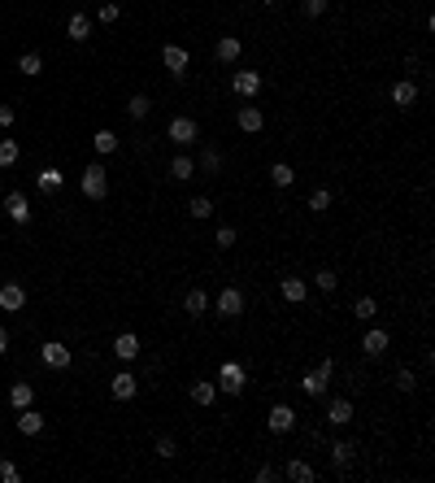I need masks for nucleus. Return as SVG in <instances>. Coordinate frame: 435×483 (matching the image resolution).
<instances>
[{
  "label": "nucleus",
  "instance_id": "f257e3e1",
  "mask_svg": "<svg viewBox=\"0 0 435 483\" xmlns=\"http://www.w3.org/2000/svg\"><path fill=\"white\" fill-rule=\"evenodd\" d=\"M78 192H83L87 201H105L109 196V170L101 166V161H92V166L78 174Z\"/></svg>",
  "mask_w": 435,
  "mask_h": 483
},
{
  "label": "nucleus",
  "instance_id": "f03ea898",
  "mask_svg": "<svg viewBox=\"0 0 435 483\" xmlns=\"http://www.w3.org/2000/svg\"><path fill=\"white\" fill-rule=\"evenodd\" d=\"M218 392H227V396H239V392H244L248 388V370L244 366H239V362H222L218 366Z\"/></svg>",
  "mask_w": 435,
  "mask_h": 483
},
{
  "label": "nucleus",
  "instance_id": "7ed1b4c3",
  "mask_svg": "<svg viewBox=\"0 0 435 483\" xmlns=\"http://www.w3.org/2000/svg\"><path fill=\"white\" fill-rule=\"evenodd\" d=\"M166 139H170V144H179V149H191V144L201 139V122H196V118H187V114H179V118L166 126Z\"/></svg>",
  "mask_w": 435,
  "mask_h": 483
},
{
  "label": "nucleus",
  "instance_id": "20e7f679",
  "mask_svg": "<svg viewBox=\"0 0 435 483\" xmlns=\"http://www.w3.org/2000/svg\"><path fill=\"white\" fill-rule=\"evenodd\" d=\"M40 362H44L48 370H66V366L74 362V348H66L61 340H44V344H40Z\"/></svg>",
  "mask_w": 435,
  "mask_h": 483
},
{
  "label": "nucleus",
  "instance_id": "39448f33",
  "mask_svg": "<svg viewBox=\"0 0 435 483\" xmlns=\"http://www.w3.org/2000/svg\"><path fill=\"white\" fill-rule=\"evenodd\" d=\"M214 310H218V318H239V314H244V292H239L235 283H227V287L218 292Z\"/></svg>",
  "mask_w": 435,
  "mask_h": 483
},
{
  "label": "nucleus",
  "instance_id": "423d86ee",
  "mask_svg": "<svg viewBox=\"0 0 435 483\" xmlns=\"http://www.w3.org/2000/svg\"><path fill=\"white\" fill-rule=\"evenodd\" d=\"M270 436H287V431L296 427V409L287 405V400H279V405H270V418H266Z\"/></svg>",
  "mask_w": 435,
  "mask_h": 483
},
{
  "label": "nucleus",
  "instance_id": "0eeeda50",
  "mask_svg": "<svg viewBox=\"0 0 435 483\" xmlns=\"http://www.w3.org/2000/svg\"><path fill=\"white\" fill-rule=\"evenodd\" d=\"M161 66H166L174 78H183V74H187V66H191L187 48H183V44H166V48H161Z\"/></svg>",
  "mask_w": 435,
  "mask_h": 483
},
{
  "label": "nucleus",
  "instance_id": "6e6552de",
  "mask_svg": "<svg viewBox=\"0 0 435 483\" xmlns=\"http://www.w3.org/2000/svg\"><path fill=\"white\" fill-rule=\"evenodd\" d=\"M352 418H357V409H352V400L348 396H335V400H327V427H348Z\"/></svg>",
  "mask_w": 435,
  "mask_h": 483
},
{
  "label": "nucleus",
  "instance_id": "1a4fd4ad",
  "mask_svg": "<svg viewBox=\"0 0 435 483\" xmlns=\"http://www.w3.org/2000/svg\"><path fill=\"white\" fill-rule=\"evenodd\" d=\"M109 396L114 400H135L139 396V379L131 375V370H118V375L109 379Z\"/></svg>",
  "mask_w": 435,
  "mask_h": 483
},
{
  "label": "nucleus",
  "instance_id": "9d476101",
  "mask_svg": "<svg viewBox=\"0 0 435 483\" xmlns=\"http://www.w3.org/2000/svg\"><path fill=\"white\" fill-rule=\"evenodd\" d=\"M231 92L244 96V101H253V96L262 92V74H257V70H235L231 74Z\"/></svg>",
  "mask_w": 435,
  "mask_h": 483
},
{
  "label": "nucleus",
  "instance_id": "9b49d317",
  "mask_svg": "<svg viewBox=\"0 0 435 483\" xmlns=\"http://www.w3.org/2000/svg\"><path fill=\"white\" fill-rule=\"evenodd\" d=\"M279 292L287 305H305V296H309V279H300V275H283L279 279Z\"/></svg>",
  "mask_w": 435,
  "mask_h": 483
},
{
  "label": "nucleus",
  "instance_id": "f8f14e48",
  "mask_svg": "<svg viewBox=\"0 0 435 483\" xmlns=\"http://www.w3.org/2000/svg\"><path fill=\"white\" fill-rule=\"evenodd\" d=\"M388 348H392V335L383 331V327H370V331L361 335V353H366V357H383Z\"/></svg>",
  "mask_w": 435,
  "mask_h": 483
},
{
  "label": "nucleus",
  "instance_id": "ddd939ff",
  "mask_svg": "<svg viewBox=\"0 0 435 483\" xmlns=\"http://www.w3.org/2000/svg\"><path fill=\"white\" fill-rule=\"evenodd\" d=\"M235 126H239L244 135H257V131L266 126V114H262L257 105H239V109H235Z\"/></svg>",
  "mask_w": 435,
  "mask_h": 483
},
{
  "label": "nucleus",
  "instance_id": "4468645a",
  "mask_svg": "<svg viewBox=\"0 0 435 483\" xmlns=\"http://www.w3.org/2000/svg\"><path fill=\"white\" fill-rule=\"evenodd\" d=\"M239 53H244V40H239V35H218V44H214V57L222 61V66H235V61H239Z\"/></svg>",
  "mask_w": 435,
  "mask_h": 483
},
{
  "label": "nucleus",
  "instance_id": "2eb2a0df",
  "mask_svg": "<svg viewBox=\"0 0 435 483\" xmlns=\"http://www.w3.org/2000/svg\"><path fill=\"white\" fill-rule=\"evenodd\" d=\"M5 214H9V222H18V227H26L35 209H31V201L22 196V192H9V196H5Z\"/></svg>",
  "mask_w": 435,
  "mask_h": 483
},
{
  "label": "nucleus",
  "instance_id": "dca6fc26",
  "mask_svg": "<svg viewBox=\"0 0 435 483\" xmlns=\"http://www.w3.org/2000/svg\"><path fill=\"white\" fill-rule=\"evenodd\" d=\"M0 310H5V314L26 310V287L22 283H5V287H0Z\"/></svg>",
  "mask_w": 435,
  "mask_h": 483
},
{
  "label": "nucleus",
  "instance_id": "f3484780",
  "mask_svg": "<svg viewBox=\"0 0 435 483\" xmlns=\"http://www.w3.org/2000/svg\"><path fill=\"white\" fill-rule=\"evenodd\" d=\"M392 105H396V109H413V105H418V83H413V78H400V83H392Z\"/></svg>",
  "mask_w": 435,
  "mask_h": 483
},
{
  "label": "nucleus",
  "instance_id": "a211bd4d",
  "mask_svg": "<svg viewBox=\"0 0 435 483\" xmlns=\"http://www.w3.org/2000/svg\"><path fill=\"white\" fill-rule=\"evenodd\" d=\"M13 427H18V436H40L44 431V414H35V409H18V418H13Z\"/></svg>",
  "mask_w": 435,
  "mask_h": 483
},
{
  "label": "nucleus",
  "instance_id": "6ab92c4d",
  "mask_svg": "<svg viewBox=\"0 0 435 483\" xmlns=\"http://www.w3.org/2000/svg\"><path fill=\"white\" fill-rule=\"evenodd\" d=\"M114 357L118 362H135L139 357V335L135 331H122L118 340H114Z\"/></svg>",
  "mask_w": 435,
  "mask_h": 483
},
{
  "label": "nucleus",
  "instance_id": "aec40b11",
  "mask_svg": "<svg viewBox=\"0 0 435 483\" xmlns=\"http://www.w3.org/2000/svg\"><path fill=\"white\" fill-rule=\"evenodd\" d=\"M166 174H170L174 183H187V179H196V161H191L187 153H179V157H174L170 166H166Z\"/></svg>",
  "mask_w": 435,
  "mask_h": 483
},
{
  "label": "nucleus",
  "instance_id": "412c9836",
  "mask_svg": "<svg viewBox=\"0 0 435 483\" xmlns=\"http://www.w3.org/2000/svg\"><path fill=\"white\" fill-rule=\"evenodd\" d=\"M187 396L196 400L201 409H209V405H214V400H218V383H209V379H196V383H191V388H187Z\"/></svg>",
  "mask_w": 435,
  "mask_h": 483
},
{
  "label": "nucleus",
  "instance_id": "4be33fe9",
  "mask_svg": "<svg viewBox=\"0 0 435 483\" xmlns=\"http://www.w3.org/2000/svg\"><path fill=\"white\" fill-rule=\"evenodd\" d=\"M35 187H40V192H48V196H53V192H61V187H66V174H61L57 166H44V170L35 174Z\"/></svg>",
  "mask_w": 435,
  "mask_h": 483
},
{
  "label": "nucleus",
  "instance_id": "5701e85b",
  "mask_svg": "<svg viewBox=\"0 0 435 483\" xmlns=\"http://www.w3.org/2000/svg\"><path fill=\"white\" fill-rule=\"evenodd\" d=\"M66 40H74V44L92 40V18H87V13H70V22H66Z\"/></svg>",
  "mask_w": 435,
  "mask_h": 483
},
{
  "label": "nucleus",
  "instance_id": "b1692460",
  "mask_svg": "<svg viewBox=\"0 0 435 483\" xmlns=\"http://www.w3.org/2000/svg\"><path fill=\"white\" fill-rule=\"evenodd\" d=\"M9 405L13 409H26V405H35V383H13V388H9Z\"/></svg>",
  "mask_w": 435,
  "mask_h": 483
},
{
  "label": "nucleus",
  "instance_id": "393cba45",
  "mask_svg": "<svg viewBox=\"0 0 435 483\" xmlns=\"http://www.w3.org/2000/svg\"><path fill=\"white\" fill-rule=\"evenodd\" d=\"M283 475L292 479V483H314V479H318V471H314V466L305 461V457H292V461H287V471H283Z\"/></svg>",
  "mask_w": 435,
  "mask_h": 483
},
{
  "label": "nucleus",
  "instance_id": "a878e982",
  "mask_svg": "<svg viewBox=\"0 0 435 483\" xmlns=\"http://www.w3.org/2000/svg\"><path fill=\"white\" fill-rule=\"evenodd\" d=\"M352 457H357V444H352V440H335L331 444V466H335V471H344Z\"/></svg>",
  "mask_w": 435,
  "mask_h": 483
},
{
  "label": "nucleus",
  "instance_id": "bb28decb",
  "mask_svg": "<svg viewBox=\"0 0 435 483\" xmlns=\"http://www.w3.org/2000/svg\"><path fill=\"white\" fill-rule=\"evenodd\" d=\"M209 310V292H205V287H191V292L183 296V314H191V318H201Z\"/></svg>",
  "mask_w": 435,
  "mask_h": 483
},
{
  "label": "nucleus",
  "instance_id": "cd10ccee",
  "mask_svg": "<svg viewBox=\"0 0 435 483\" xmlns=\"http://www.w3.org/2000/svg\"><path fill=\"white\" fill-rule=\"evenodd\" d=\"M300 388H305V396H327V388H331V379L322 375V370H309V375L300 379Z\"/></svg>",
  "mask_w": 435,
  "mask_h": 483
},
{
  "label": "nucleus",
  "instance_id": "c85d7f7f",
  "mask_svg": "<svg viewBox=\"0 0 435 483\" xmlns=\"http://www.w3.org/2000/svg\"><path fill=\"white\" fill-rule=\"evenodd\" d=\"M352 318H357V322H375L379 318V300L375 296H357V300H352Z\"/></svg>",
  "mask_w": 435,
  "mask_h": 483
},
{
  "label": "nucleus",
  "instance_id": "c756f323",
  "mask_svg": "<svg viewBox=\"0 0 435 483\" xmlns=\"http://www.w3.org/2000/svg\"><path fill=\"white\" fill-rule=\"evenodd\" d=\"M270 183H275V187H292L296 183V170L287 166V161H270Z\"/></svg>",
  "mask_w": 435,
  "mask_h": 483
},
{
  "label": "nucleus",
  "instance_id": "7c9ffc66",
  "mask_svg": "<svg viewBox=\"0 0 435 483\" xmlns=\"http://www.w3.org/2000/svg\"><path fill=\"white\" fill-rule=\"evenodd\" d=\"M92 144H96V153H101V157H109V153H118V144H122V139L109 131V126H101V131L92 135Z\"/></svg>",
  "mask_w": 435,
  "mask_h": 483
},
{
  "label": "nucleus",
  "instance_id": "2f4dec72",
  "mask_svg": "<svg viewBox=\"0 0 435 483\" xmlns=\"http://www.w3.org/2000/svg\"><path fill=\"white\" fill-rule=\"evenodd\" d=\"M187 214L196 222H209V218H214V201H209V196H191L187 201Z\"/></svg>",
  "mask_w": 435,
  "mask_h": 483
},
{
  "label": "nucleus",
  "instance_id": "473e14b6",
  "mask_svg": "<svg viewBox=\"0 0 435 483\" xmlns=\"http://www.w3.org/2000/svg\"><path fill=\"white\" fill-rule=\"evenodd\" d=\"M126 114H131L135 122H139V118H148V114H153V101H148V96H144V92H135L131 101H126Z\"/></svg>",
  "mask_w": 435,
  "mask_h": 483
},
{
  "label": "nucleus",
  "instance_id": "72a5a7b5",
  "mask_svg": "<svg viewBox=\"0 0 435 483\" xmlns=\"http://www.w3.org/2000/svg\"><path fill=\"white\" fill-rule=\"evenodd\" d=\"M331 201H335V196H331V187H318L314 196L305 201V209H309V214H327V209H331Z\"/></svg>",
  "mask_w": 435,
  "mask_h": 483
},
{
  "label": "nucleus",
  "instance_id": "f704fd0d",
  "mask_svg": "<svg viewBox=\"0 0 435 483\" xmlns=\"http://www.w3.org/2000/svg\"><path fill=\"white\" fill-rule=\"evenodd\" d=\"M196 170H201V174H209V179H214V174L222 170V153H218V149H205V153H201V166H196Z\"/></svg>",
  "mask_w": 435,
  "mask_h": 483
},
{
  "label": "nucleus",
  "instance_id": "c9c22d12",
  "mask_svg": "<svg viewBox=\"0 0 435 483\" xmlns=\"http://www.w3.org/2000/svg\"><path fill=\"white\" fill-rule=\"evenodd\" d=\"M18 70H22L26 78L44 74V57H40V53H22V57H18Z\"/></svg>",
  "mask_w": 435,
  "mask_h": 483
},
{
  "label": "nucleus",
  "instance_id": "e433bc0d",
  "mask_svg": "<svg viewBox=\"0 0 435 483\" xmlns=\"http://www.w3.org/2000/svg\"><path fill=\"white\" fill-rule=\"evenodd\" d=\"M22 157V149H18V139H0V170H9L13 161Z\"/></svg>",
  "mask_w": 435,
  "mask_h": 483
},
{
  "label": "nucleus",
  "instance_id": "4c0bfd02",
  "mask_svg": "<svg viewBox=\"0 0 435 483\" xmlns=\"http://www.w3.org/2000/svg\"><path fill=\"white\" fill-rule=\"evenodd\" d=\"M314 287H318V292H335V287H340V275H335V270H318Z\"/></svg>",
  "mask_w": 435,
  "mask_h": 483
},
{
  "label": "nucleus",
  "instance_id": "58836bf2",
  "mask_svg": "<svg viewBox=\"0 0 435 483\" xmlns=\"http://www.w3.org/2000/svg\"><path fill=\"white\" fill-rule=\"evenodd\" d=\"M118 18H122V9L114 5V0H105V5H101V9H96V22H105V26H114Z\"/></svg>",
  "mask_w": 435,
  "mask_h": 483
},
{
  "label": "nucleus",
  "instance_id": "ea45409f",
  "mask_svg": "<svg viewBox=\"0 0 435 483\" xmlns=\"http://www.w3.org/2000/svg\"><path fill=\"white\" fill-rule=\"evenodd\" d=\"M396 388H400V392H413V388H418V375H413L409 366H405V370H396Z\"/></svg>",
  "mask_w": 435,
  "mask_h": 483
},
{
  "label": "nucleus",
  "instance_id": "a19ab883",
  "mask_svg": "<svg viewBox=\"0 0 435 483\" xmlns=\"http://www.w3.org/2000/svg\"><path fill=\"white\" fill-rule=\"evenodd\" d=\"M214 244L218 248H235V227H218L214 231Z\"/></svg>",
  "mask_w": 435,
  "mask_h": 483
},
{
  "label": "nucleus",
  "instance_id": "79ce46f5",
  "mask_svg": "<svg viewBox=\"0 0 435 483\" xmlns=\"http://www.w3.org/2000/svg\"><path fill=\"white\" fill-rule=\"evenodd\" d=\"M0 483H22V471L13 461H0Z\"/></svg>",
  "mask_w": 435,
  "mask_h": 483
},
{
  "label": "nucleus",
  "instance_id": "37998d69",
  "mask_svg": "<svg viewBox=\"0 0 435 483\" xmlns=\"http://www.w3.org/2000/svg\"><path fill=\"white\" fill-rule=\"evenodd\" d=\"M331 0H305V18H322Z\"/></svg>",
  "mask_w": 435,
  "mask_h": 483
},
{
  "label": "nucleus",
  "instance_id": "c03bdc74",
  "mask_svg": "<svg viewBox=\"0 0 435 483\" xmlns=\"http://www.w3.org/2000/svg\"><path fill=\"white\" fill-rule=\"evenodd\" d=\"M157 453H161V457H174V453H179V444H174V440H166V436H161V440H157Z\"/></svg>",
  "mask_w": 435,
  "mask_h": 483
},
{
  "label": "nucleus",
  "instance_id": "a18cd8bd",
  "mask_svg": "<svg viewBox=\"0 0 435 483\" xmlns=\"http://www.w3.org/2000/svg\"><path fill=\"white\" fill-rule=\"evenodd\" d=\"M253 479H257V483H275V466H257Z\"/></svg>",
  "mask_w": 435,
  "mask_h": 483
},
{
  "label": "nucleus",
  "instance_id": "49530a36",
  "mask_svg": "<svg viewBox=\"0 0 435 483\" xmlns=\"http://www.w3.org/2000/svg\"><path fill=\"white\" fill-rule=\"evenodd\" d=\"M13 122H18V114H13L9 105H0V126H13Z\"/></svg>",
  "mask_w": 435,
  "mask_h": 483
},
{
  "label": "nucleus",
  "instance_id": "de8ad7c7",
  "mask_svg": "<svg viewBox=\"0 0 435 483\" xmlns=\"http://www.w3.org/2000/svg\"><path fill=\"white\" fill-rule=\"evenodd\" d=\"M0 353H9V331L0 327Z\"/></svg>",
  "mask_w": 435,
  "mask_h": 483
},
{
  "label": "nucleus",
  "instance_id": "09e8293b",
  "mask_svg": "<svg viewBox=\"0 0 435 483\" xmlns=\"http://www.w3.org/2000/svg\"><path fill=\"white\" fill-rule=\"evenodd\" d=\"M262 5H279V0H262Z\"/></svg>",
  "mask_w": 435,
  "mask_h": 483
}]
</instances>
